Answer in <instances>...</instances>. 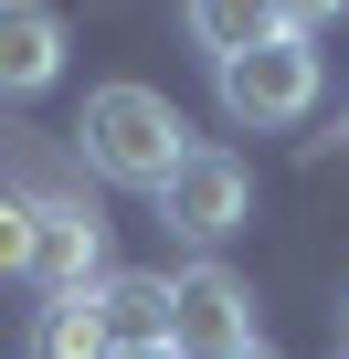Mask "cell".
Returning <instances> with one entry per match:
<instances>
[{
  "mask_svg": "<svg viewBox=\"0 0 349 359\" xmlns=\"http://www.w3.org/2000/svg\"><path fill=\"white\" fill-rule=\"evenodd\" d=\"M74 158H85L96 180H117V191H159V180L191 158V116L169 106L159 85L117 74V85L85 95V116H74Z\"/></svg>",
  "mask_w": 349,
  "mask_h": 359,
  "instance_id": "cell-1",
  "label": "cell"
},
{
  "mask_svg": "<svg viewBox=\"0 0 349 359\" xmlns=\"http://www.w3.org/2000/svg\"><path fill=\"white\" fill-rule=\"evenodd\" d=\"M0 191H22L32 201V285L64 306V296H85L96 275H106V212L74 191V180L53 169V148L43 137H22L11 127V180H0Z\"/></svg>",
  "mask_w": 349,
  "mask_h": 359,
  "instance_id": "cell-2",
  "label": "cell"
},
{
  "mask_svg": "<svg viewBox=\"0 0 349 359\" xmlns=\"http://www.w3.org/2000/svg\"><path fill=\"white\" fill-rule=\"evenodd\" d=\"M148 201H159V233H180V243H202V254H212V243H233V233L254 222V169H244L233 148L191 137V158L169 169Z\"/></svg>",
  "mask_w": 349,
  "mask_h": 359,
  "instance_id": "cell-3",
  "label": "cell"
},
{
  "mask_svg": "<svg viewBox=\"0 0 349 359\" xmlns=\"http://www.w3.org/2000/svg\"><path fill=\"white\" fill-rule=\"evenodd\" d=\"M212 85H223V116L233 127H296L307 106H317V43H254V53H233V64H212Z\"/></svg>",
  "mask_w": 349,
  "mask_h": 359,
  "instance_id": "cell-4",
  "label": "cell"
},
{
  "mask_svg": "<svg viewBox=\"0 0 349 359\" xmlns=\"http://www.w3.org/2000/svg\"><path fill=\"white\" fill-rule=\"evenodd\" d=\"M254 338V285L233 275V264H180L169 275V348L180 359H223V348H244Z\"/></svg>",
  "mask_w": 349,
  "mask_h": 359,
  "instance_id": "cell-5",
  "label": "cell"
},
{
  "mask_svg": "<svg viewBox=\"0 0 349 359\" xmlns=\"http://www.w3.org/2000/svg\"><path fill=\"white\" fill-rule=\"evenodd\" d=\"M64 74V11L53 0H0V106H32Z\"/></svg>",
  "mask_w": 349,
  "mask_h": 359,
  "instance_id": "cell-6",
  "label": "cell"
},
{
  "mask_svg": "<svg viewBox=\"0 0 349 359\" xmlns=\"http://www.w3.org/2000/svg\"><path fill=\"white\" fill-rule=\"evenodd\" d=\"M106 348H169V275H96L85 285Z\"/></svg>",
  "mask_w": 349,
  "mask_h": 359,
  "instance_id": "cell-7",
  "label": "cell"
},
{
  "mask_svg": "<svg viewBox=\"0 0 349 359\" xmlns=\"http://www.w3.org/2000/svg\"><path fill=\"white\" fill-rule=\"evenodd\" d=\"M180 22H191V43L212 64H233V53L275 43V0H180Z\"/></svg>",
  "mask_w": 349,
  "mask_h": 359,
  "instance_id": "cell-8",
  "label": "cell"
},
{
  "mask_svg": "<svg viewBox=\"0 0 349 359\" xmlns=\"http://www.w3.org/2000/svg\"><path fill=\"white\" fill-rule=\"evenodd\" d=\"M32 359H106V327H96V306H85V296L43 306V338H32Z\"/></svg>",
  "mask_w": 349,
  "mask_h": 359,
  "instance_id": "cell-9",
  "label": "cell"
},
{
  "mask_svg": "<svg viewBox=\"0 0 349 359\" xmlns=\"http://www.w3.org/2000/svg\"><path fill=\"white\" fill-rule=\"evenodd\" d=\"M0 275H32V201L0 191Z\"/></svg>",
  "mask_w": 349,
  "mask_h": 359,
  "instance_id": "cell-10",
  "label": "cell"
},
{
  "mask_svg": "<svg viewBox=\"0 0 349 359\" xmlns=\"http://www.w3.org/2000/svg\"><path fill=\"white\" fill-rule=\"evenodd\" d=\"M338 11H349V0H275V32H286V43H317Z\"/></svg>",
  "mask_w": 349,
  "mask_h": 359,
  "instance_id": "cell-11",
  "label": "cell"
},
{
  "mask_svg": "<svg viewBox=\"0 0 349 359\" xmlns=\"http://www.w3.org/2000/svg\"><path fill=\"white\" fill-rule=\"evenodd\" d=\"M106 359H180V348H106Z\"/></svg>",
  "mask_w": 349,
  "mask_h": 359,
  "instance_id": "cell-12",
  "label": "cell"
},
{
  "mask_svg": "<svg viewBox=\"0 0 349 359\" xmlns=\"http://www.w3.org/2000/svg\"><path fill=\"white\" fill-rule=\"evenodd\" d=\"M223 359H275V348H265V338H244V348H223Z\"/></svg>",
  "mask_w": 349,
  "mask_h": 359,
  "instance_id": "cell-13",
  "label": "cell"
},
{
  "mask_svg": "<svg viewBox=\"0 0 349 359\" xmlns=\"http://www.w3.org/2000/svg\"><path fill=\"white\" fill-rule=\"evenodd\" d=\"M338 317H349V296H338Z\"/></svg>",
  "mask_w": 349,
  "mask_h": 359,
  "instance_id": "cell-14",
  "label": "cell"
},
{
  "mask_svg": "<svg viewBox=\"0 0 349 359\" xmlns=\"http://www.w3.org/2000/svg\"><path fill=\"white\" fill-rule=\"evenodd\" d=\"M338 137H349V116H338Z\"/></svg>",
  "mask_w": 349,
  "mask_h": 359,
  "instance_id": "cell-15",
  "label": "cell"
},
{
  "mask_svg": "<svg viewBox=\"0 0 349 359\" xmlns=\"http://www.w3.org/2000/svg\"><path fill=\"white\" fill-rule=\"evenodd\" d=\"M338 359H349V348H338Z\"/></svg>",
  "mask_w": 349,
  "mask_h": 359,
  "instance_id": "cell-16",
  "label": "cell"
}]
</instances>
